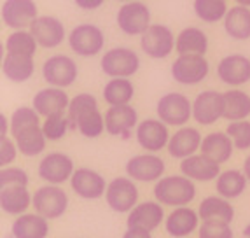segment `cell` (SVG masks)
<instances>
[{
    "label": "cell",
    "instance_id": "1",
    "mask_svg": "<svg viewBox=\"0 0 250 238\" xmlns=\"http://www.w3.org/2000/svg\"><path fill=\"white\" fill-rule=\"evenodd\" d=\"M154 198L167 207H186L196 198V186L186 175H168L154 184Z\"/></svg>",
    "mask_w": 250,
    "mask_h": 238
},
{
    "label": "cell",
    "instance_id": "2",
    "mask_svg": "<svg viewBox=\"0 0 250 238\" xmlns=\"http://www.w3.org/2000/svg\"><path fill=\"white\" fill-rule=\"evenodd\" d=\"M156 114L168 126H186L192 117V102L182 93H167L156 104Z\"/></svg>",
    "mask_w": 250,
    "mask_h": 238
},
{
    "label": "cell",
    "instance_id": "3",
    "mask_svg": "<svg viewBox=\"0 0 250 238\" xmlns=\"http://www.w3.org/2000/svg\"><path fill=\"white\" fill-rule=\"evenodd\" d=\"M100 67L102 72L108 75L110 79H114V77L129 79L140 68V58L129 47H112V49L105 51V55L102 56Z\"/></svg>",
    "mask_w": 250,
    "mask_h": 238
},
{
    "label": "cell",
    "instance_id": "4",
    "mask_svg": "<svg viewBox=\"0 0 250 238\" xmlns=\"http://www.w3.org/2000/svg\"><path fill=\"white\" fill-rule=\"evenodd\" d=\"M68 46L81 58H91L102 53L105 46V35L96 25L83 23L74 26L68 34Z\"/></svg>",
    "mask_w": 250,
    "mask_h": 238
},
{
    "label": "cell",
    "instance_id": "5",
    "mask_svg": "<svg viewBox=\"0 0 250 238\" xmlns=\"http://www.w3.org/2000/svg\"><path fill=\"white\" fill-rule=\"evenodd\" d=\"M105 201L117 214H129L138 205V188L129 177H116L108 182Z\"/></svg>",
    "mask_w": 250,
    "mask_h": 238
},
{
    "label": "cell",
    "instance_id": "6",
    "mask_svg": "<svg viewBox=\"0 0 250 238\" xmlns=\"http://www.w3.org/2000/svg\"><path fill=\"white\" fill-rule=\"evenodd\" d=\"M116 23L123 34L135 37L144 35L149 30L150 23V9L144 2H126L119 7L116 14Z\"/></svg>",
    "mask_w": 250,
    "mask_h": 238
},
{
    "label": "cell",
    "instance_id": "7",
    "mask_svg": "<svg viewBox=\"0 0 250 238\" xmlns=\"http://www.w3.org/2000/svg\"><path fill=\"white\" fill-rule=\"evenodd\" d=\"M32 207L35 209V212L41 214L42 217L49 219V221L51 219H58L68 209V195L60 186L47 184V186H42L34 193Z\"/></svg>",
    "mask_w": 250,
    "mask_h": 238
},
{
    "label": "cell",
    "instance_id": "8",
    "mask_svg": "<svg viewBox=\"0 0 250 238\" xmlns=\"http://www.w3.org/2000/svg\"><path fill=\"white\" fill-rule=\"evenodd\" d=\"M42 77L49 86L54 88H68L79 77V68L74 58L67 55H54L42 65Z\"/></svg>",
    "mask_w": 250,
    "mask_h": 238
},
{
    "label": "cell",
    "instance_id": "9",
    "mask_svg": "<svg viewBox=\"0 0 250 238\" xmlns=\"http://www.w3.org/2000/svg\"><path fill=\"white\" fill-rule=\"evenodd\" d=\"M210 65L205 56L200 55H179V58L171 63V77L175 83L184 86H194L207 79Z\"/></svg>",
    "mask_w": 250,
    "mask_h": 238
},
{
    "label": "cell",
    "instance_id": "10",
    "mask_svg": "<svg viewBox=\"0 0 250 238\" xmlns=\"http://www.w3.org/2000/svg\"><path fill=\"white\" fill-rule=\"evenodd\" d=\"M175 41L177 39L173 37V32L167 25L156 23L149 26L146 34L140 35V47L149 58L165 60L175 49Z\"/></svg>",
    "mask_w": 250,
    "mask_h": 238
},
{
    "label": "cell",
    "instance_id": "11",
    "mask_svg": "<svg viewBox=\"0 0 250 238\" xmlns=\"http://www.w3.org/2000/svg\"><path fill=\"white\" fill-rule=\"evenodd\" d=\"M224 117V93L205 89L192 100V119L198 125L210 126Z\"/></svg>",
    "mask_w": 250,
    "mask_h": 238
},
{
    "label": "cell",
    "instance_id": "12",
    "mask_svg": "<svg viewBox=\"0 0 250 238\" xmlns=\"http://www.w3.org/2000/svg\"><path fill=\"white\" fill-rule=\"evenodd\" d=\"M167 165L154 152L137 154L126 161V175L138 182H158L163 179Z\"/></svg>",
    "mask_w": 250,
    "mask_h": 238
},
{
    "label": "cell",
    "instance_id": "13",
    "mask_svg": "<svg viewBox=\"0 0 250 238\" xmlns=\"http://www.w3.org/2000/svg\"><path fill=\"white\" fill-rule=\"evenodd\" d=\"M39 177L42 180H46L47 184H60L67 182L74 175V159L65 152H49L41 159L39 163Z\"/></svg>",
    "mask_w": 250,
    "mask_h": 238
},
{
    "label": "cell",
    "instance_id": "14",
    "mask_svg": "<svg viewBox=\"0 0 250 238\" xmlns=\"http://www.w3.org/2000/svg\"><path fill=\"white\" fill-rule=\"evenodd\" d=\"M135 137H137L138 146L144 151L156 154L161 149L168 147L171 135L168 133V125H165L161 119H144L138 123Z\"/></svg>",
    "mask_w": 250,
    "mask_h": 238
},
{
    "label": "cell",
    "instance_id": "15",
    "mask_svg": "<svg viewBox=\"0 0 250 238\" xmlns=\"http://www.w3.org/2000/svg\"><path fill=\"white\" fill-rule=\"evenodd\" d=\"M39 18V9L34 0H4L2 21L13 30H23Z\"/></svg>",
    "mask_w": 250,
    "mask_h": 238
},
{
    "label": "cell",
    "instance_id": "16",
    "mask_svg": "<svg viewBox=\"0 0 250 238\" xmlns=\"http://www.w3.org/2000/svg\"><path fill=\"white\" fill-rule=\"evenodd\" d=\"M72 191L83 200H98L105 196L107 186L104 175L91 168H77L70 179Z\"/></svg>",
    "mask_w": 250,
    "mask_h": 238
},
{
    "label": "cell",
    "instance_id": "17",
    "mask_svg": "<svg viewBox=\"0 0 250 238\" xmlns=\"http://www.w3.org/2000/svg\"><path fill=\"white\" fill-rule=\"evenodd\" d=\"M105 131L112 137L128 138L129 131L138 126V114L131 105H114L105 110Z\"/></svg>",
    "mask_w": 250,
    "mask_h": 238
},
{
    "label": "cell",
    "instance_id": "18",
    "mask_svg": "<svg viewBox=\"0 0 250 238\" xmlns=\"http://www.w3.org/2000/svg\"><path fill=\"white\" fill-rule=\"evenodd\" d=\"M217 77L228 86H243L250 81V58L245 55H228L217 65Z\"/></svg>",
    "mask_w": 250,
    "mask_h": 238
},
{
    "label": "cell",
    "instance_id": "19",
    "mask_svg": "<svg viewBox=\"0 0 250 238\" xmlns=\"http://www.w3.org/2000/svg\"><path fill=\"white\" fill-rule=\"evenodd\" d=\"M30 32L34 34L39 46L46 47V49L58 47L60 44H63V41L67 37L63 23L54 16H39L30 25Z\"/></svg>",
    "mask_w": 250,
    "mask_h": 238
},
{
    "label": "cell",
    "instance_id": "20",
    "mask_svg": "<svg viewBox=\"0 0 250 238\" xmlns=\"http://www.w3.org/2000/svg\"><path fill=\"white\" fill-rule=\"evenodd\" d=\"M70 105V98L65 93L63 88H44L41 91L35 93L34 100H32V107L39 112V116L49 117V116H58V114H65V110Z\"/></svg>",
    "mask_w": 250,
    "mask_h": 238
},
{
    "label": "cell",
    "instance_id": "21",
    "mask_svg": "<svg viewBox=\"0 0 250 238\" xmlns=\"http://www.w3.org/2000/svg\"><path fill=\"white\" fill-rule=\"evenodd\" d=\"M201 142H203V137H201L200 130L191 128V126H182L170 137V142L167 147L168 154L182 161L189 156L196 154V151L201 149Z\"/></svg>",
    "mask_w": 250,
    "mask_h": 238
},
{
    "label": "cell",
    "instance_id": "22",
    "mask_svg": "<svg viewBox=\"0 0 250 238\" xmlns=\"http://www.w3.org/2000/svg\"><path fill=\"white\" fill-rule=\"evenodd\" d=\"M165 230L173 238L189 237L200 230V214L191 207H175L165 219Z\"/></svg>",
    "mask_w": 250,
    "mask_h": 238
},
{
    "label": "cell",
    "instance_id": "23",
    "mask_svg": "<svg viewBox=\"0 0 250 238\" xmlns=\"http://www.w3.org/2000/svg\"><path fill=\"white\" fill-rule=\"evenodd\" d=\"M165 221V209L159 201H142L128 214L126 224L128 228H142L154 231Z\"/></svg>",
    "mask_w": 250,
    "mask_h": 238
},
{
    "label": "cell",
    "instance_id": "24",
    "mask_svg": "<svg viewBox=\"0 0 250 238\" xmlns=\"http://www.w3.org/2000/svg\"><path fill=\"white\" fill-rule=\"evenodd\" d=\"M180 172L191 180L210 182V180H217V177L221 175V165L207 158L205 154H192L180 161Z\"/></svg>",
    "mask_w": 250,
    "mask_h": 238
},
{
    "label": "cell",
    "instance_id": "25",
    "mask_svg": "<svg viewBox=\"0 0 250 238\" xmlns=\"http://www.w3.org/2000/svg\"><path fill=\"white\" fill-rule=\"evenodd\" d=\"M233 151L234 144L229 135L226 131H212V133L203 137L200 152L207 156V158L213 159L215 163L222 165L226 161H229L231 156H233Z\"/></svg>",
    "mask_w": 250,
    "mask_h": 238
},
{
    "label": "cell",
    "instance_id": "26",
    "mask_svg": "<svg viewBox=\"0 0 250 238\" xmlns=\"http://www.w3.org/2000/svg\"><path fill=\"white\" fill-rule=\"evenodd\" d=\"M34 203V195L26 186L0 188V207L9 216H23Z\"/></svg>",
    "mask_w": 250,
    "mask_h": 238
},
{
    "label": "cell",
    "instance_id": "27",
    "mask_svg": "<svg viewBox=\"0 0 250 238\" xmlns=\"http://www.w3.org/2000/svg\"><path fill=\"white\" fill-rule=\"evenodd\" d=\"M49 219L41 214H23L18 216L11 226L14 238H46L49 235Z\"/></svg>",
    "mask_w": 250,
    "mask_h": 238
},
{
    "label": "cell",
    "instance_id": "28",
    "mask_svg": "<svg viewBox=\"0 0 250 238\" xmlns=\"http://www.w3.org/2000/svg\"><path fill=\"white\" fill-rule=\"evenodd\" d=\"M175 51L179 55H200L205 56L208 51V37L203 30L188 26L179 32L175 41Z\"/></svg>",
    "mask_w": 250,
    "mask_h": 238
},
{
    "label": "cell",
    "instance_id": "29",
    "mask_svg": "<svg viewBox=\"0 0 250 238\" xmlns=\"http://www.w3.org/2000/svg\"><path fill=\"white\" fill-rule=\"evenodd\" d=\"M14 140H16V146L20 149L21 156H26V158H34L44 152L46 149L47 138L42 131V125H32L28 128L21 130L14 135Z\"/></svg>",
    "mask_w": 250,
    "mask_h": 238
},
{
    "label": "cell",
    "instance_id": "30",
    "mask_svg": "<svg viewBox=\"0 0 250 238\" xmlns=\"http://www.w3.org/2000/svg\"><path fill=\"white\" fill-rule=\"evenodd\" d=\"M201 221H221L231 224L234 219V207L231 205L229 200L222 196H207L200 203L198 209Z\"/></svg>",
    "mask_w": 250,
    "mask_h": 238
},
{
    "label": "cell",
    "instance_id": "31",
    "mask_svg": "<svg viewBox=\"0 0 250 238\" xmlns=\"http://www.w3.org/2000/svg\"><path fill=\"white\" fill-rule=\"evenodd\" d=\"M35 63L34 56H20V55H5L2 60V74L11 83H26L34 75Z\"/></svg>",
    "mask_w": 250,
    "mask_h": 238
},
{
    "label": "cell",
    "instance_id": "32",
    "mask_svg": "<svg viewBox=\"0 0 250 238\" xmlns=\"http://www.w3.org/2000/svg\"><path fill=\"white\" fill-rule=\"evenodd\" d=\"M224 30L234 41L250 39V9L243 5H234L224 18Z\"/></svg>",
    "mask_w": 250,
    "mask_h": 238
},
{
    "label": "cell",
    "instance_id": "33",
    "mask_svg": "<svg viewBox=\"0 0 250 238\" xmlns=\"http://www.w3.org/2000/svg\"><path fill=\"white\" fill-rule=\"evenodd\" d=\"M249 179L245 173L240 170H226L221 172V175L215 180V191L219 196L226 200H234V198L242 196L247 189Z\"/></svg>",
    "mask_w": 250,
    "mask_h": 238
},
{
    "label": "cell",
    "instance_id": "34",
    "mask_svg": "<svg viewBox=\"0 0 250 238\" xmlns=\"http://www.w3.org/2000/svg\"><path fill=\"white\" fill-rule=\"evenodd\" d=\"M250 116V95L242 89L233 88L224 93V119L243 121Z\"/></svg>",
    "mask_w": 250,
    "mask_h": 238
},
{
    "label": "cell",
    "instance_id": "35",
    "mask_svg": "<svg viewBox=\"0 0 250 238\" xmlns=\"http://www.w3.org/2000/svg\"><path fill=\"white\" fill-rule=\"evenodd\" d=\"M135 96L133 83L126 77H114L104 88V100L110 107L114 105H128Z\"/></svg>",
    "mask_w": 250,
    "mask_h": 238
},
{
    "label": "cell",
    "instance_id": "36",
    "mask_svg": "<svg viewBox=\"0 0 250 238\" xmlns=\"http://www.w3.org/2000/svg\"><path fill=\"white\" fill-rule=\"evenodd\" d=\"M37 41L30 30H14L13 34L5 39V51L7 55L34 56L37 51Z\"/></svg>",
    "mask_w": 250,
    "mask_h": 238
},
{
    "label": "cell",
    "instance_id": "37",
    "mask_svg": "<svg viewBox=\"0 0 250 238\" xmlns=\"http://www.w3.org/2000/svg\"><path fill=\"white\" fill-rule=\"evenodd\" d=\"M192 9H194V14L205 23L224 21L226 14L229 11L226 0H194Z\"/></svg>",
    "mask_w": 250,
    "mask_h": 238
},
{
    "label": "cell",
    "instance_id": "38",
    "mask_svg": "<svg viewBox=\"0 0 250 238\" xmlns=\"http://www.w3.org/2000/svg\"><path fill=\"white\" fill-rule=\"evenodd\" d=\"M75 128L86 138H96L105 131V116L98 109L83 114L75 123Z\"/></svg>",
    "mask_w": 250,
    "mask_h": 238
},
{
    "label": "cell",
    "instance_id": "39",
    "mask_svg": "<svg viewBox=\"0 0 250 238\" xmlns=\"http://www.w3.org/2000/svg\"><path fill=\"white\" fill-rule=\"evenodd\" d=\"M95 109H98V100H96L93 95H89V93H79V95H75L70 100V105H68V109H67V117H68V121H70L72 128H75V123H77V119H79L83 114L89 112V110H95Z\"/></svg>",
    "mask_w": 250,
    "mask_h": 238
},
{
    "label": "cell",
    "instance_id": "40",
    "mask_svg": "<svg viewBox=\"0 0 250 238\" xmlns=\"http://www.w3.org/2000/svg\"><path fill=\"white\" fill-rule=\"evenodd\" d=\"M68 128H70V121L65 114H58V116H49L42 123V131L46 135L49 142H58L67 135Z\"/></svg>",
    "mask_w": 250,
    "mask_h": 238
},
{
    "label": "cell",
    "instance_id": "41",
    "mask_svg": "<svg viewBox=\"0 0 250 238\" xmlns=\"http://www.w3.org/2000/svg\"><path fill=\"white\" fill-rule=\"evenodd\" d=\"M32 125H41V116L34 107H20L13 112L11 121H9V130L11 135H16L21 130L28 128Z\"/></svg>",
    "mask_w": 250,
    "mask_h": 238
},
{
    "label": "cell",
    "instance_id": "42",
    "mask_svg": "<svg viewBox=\"0 0 250 238\" xmlns=\"http://www.w3.org/2000/svg\"><path fill=\"white\" fill-rule=\"evenodd\" d=\"M226 133L229 135L234 144V149L247 151L250 149V123L247 119L243 121H231L226 128Z\"/></svg>",
    "mask_w": 250,
    "mask_h": 238
},
{
    "label": "cell",
    "instance_id": "43",
    "mask_svg": "<svg viewBox=\"0 0 250 238\" xmlns=\"http://www.w3.org/2000/svg\"><path fill=\"white\" fill-rule=\"evenodd\" d=\"M198 238H234L231 224L221 221H203L198 230Z\"/></svg>",
    "mask_w": 250,
    "mask_h": 238
},
{
    "label": "cell",
    "instance_id": "44",
    "mask_svg": "<svg viewBox=\"0 0 250 238\" xmlns=\"http://www.w3.org/2000/svg\"><path fill=\"white\" fill-rule=\"evenodd\" d=\"M30 179L23 168L18 167H4L0 170V188L9 186H28Z\"/></svg>",
    "mask_w": 250,
    "mask_h": 238
},
{
    "label": "cell",
    "instance_id": "45",
    "mask_svg": "<svg viewBox=\"0 0 250 238\" xmlns=\"http://www.w3.org/2000/svg\"><path fill=\"white\" fill-rule=\"evenodd\" d=\"M18 152H20V149L16 146V140H11L9 137L0 138V165H2V168L13 163Z\"/></svg>",
    "mask_w": 250,
    "mask_h": 238
},
{
    "label": "cell",
    "instance_id": "46",
    "mask_svg": "<svg viewBox=\"0 0 250 238\" xmlns=\"http://www.w3.org/2000/svg\"><path fill=\"white\" fill-rule=\"evenodd\" d=\"M74 2L77 7L84 9V11H95L105 4V0H74Z\"/></svg>",
    "mask_w": 250,
    "mask_h": 238
},
{
    "label": "cell",
    "instance_id": "47",
    "mask_svg": "<svg viewBox=\"0 0 250 238\" xmlns=\"http://www.w3.org/2000/svg\"><path fill=\"white\" fill-rule=\"evenodd\" d=\"M123 238H152V235H150V231L142 230V228H128Z\"/></svg>",
    "mask_w": 250,
    "mask_h": 238
},
{
    "label": "cell",
    "instance_id": "48",
    "mask_svg": "<svg viewBox=\"0 0 250 238\" xmlns=\"http://www.w3.org/2000/svg\"><path fill=\"white\" fill-rule=\"evenodd\" d=\"M7 137V117L2 114L0 116V138Z\"/></svg>",
    "mask_w": 250,
    "mask_h": 238
},
{
    "label": "cell",
    "instance_id": "49",
    "mask_svg": "<svg viewBox=\"0 0 250 238\" xmlns=\"http://www.w3.org/2000/svg\"><path fill=\"white\" fill-rule=\"evenodd\" d=\"M243 173H245V177L250 182V156H247L245 158V163H243Z\"/></svg>",
    "mask_w": 250,
    "mask_h": 238
},
{
    "label": "cell",
    "instance_id": "50",
    "mask_svg": "<svg viewBox=\"0 0 250 238\" xmlns=\"http://www.w3.org/2000/svg\"><path fill=\"white\" fill-rule=\"evenodd\" d=\"M238 2V5H243V7H250V0H234Z\"/></svg>",
    "mask_w": 250,
    "mask_h": 238
},
{
    "label": "cell",
    "instance_id": "51",
    "mask_svg": "<svg viewBox=\"0 0 250 238\" xmlns=\"http://www.w3.org/2000/svg\"><path fill=\"white\" fill-rule=\"evenodd\" d=\"M243 238H250V224H247L243 228Z\"/></svg>",
    "mask_w": 250,
    "mask_h": 238
},
{
    "label": "cell",
    "instance_id": "52",
    "mask_svg": "<svg viewBox=\"0 0 250 238\" xmlns=\"http://www.w3.org/2000/svg\"><path fill=\"white\" fill-rule=\"evenodd\" d=\"M119 2H125L126 4V2H137V0H119Z\"/></svg>",
    "mask_w": 250,
    "mask_h": 238
}]
</instances>
